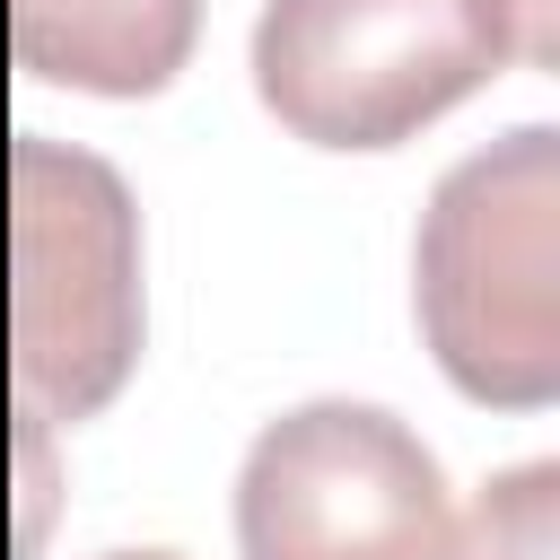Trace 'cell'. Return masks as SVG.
I'll list each match as a JSON object with an SVG mask.
<instances>
[{"mask_svg": "<svg viewBox=\"0 0 560 560\" xmlns=\"http://www.w3.org/2000/svg\"><path fill=\"white\" fill-rule=\"evenodd\" d=\"M551 534H560V464H516L472 499L455 560H551Z\"/></svg>", "mask_w": 560, "mask_h": 560, "instance_id": "6", "label": "cell"}, {"mask_svg": "<svg viewBox=\"0 0 560 560\" xmlns=\"http://www.w3.org/2000/svg\"><path fill=\"white\" fill-rule=\"evenodd\" d=\"M245 560H455V508L429 446L376 402H298L262 420L236 472Z\"/></svg>", "mask_w": 560, "mask_h": 560, "instance_id": "4", "label": "cell"}, {"mask_svg": "<svg viewBox=\"0 0 560 560\" xmlns=\"http://www.w3.org/2000/svg\"><path fill=\"white\" fill-rule=\"evenodd\" d=\"M551 0H262L254 96L315 149H402L420 122L551 61Z\"/></svg>", "mask_w": 560, "mask_h": 560, "instance_id": "2", "label": "cell"}, {"mask_svg": "<svg viewBox=\"0 0 560 560\" xmlns=\"http://www.w3.org/2000/svg\"><path fill=\"white\" fill-rule=\"evenodd\" d=\"M105 560H175V551H105Z\"/></svg>", "mask_w": 560, "mask_h": 560, "instance_id": "7", "label": "cell"}, {"mask_svg": "<svg viewBox=\"0 0 560 560\" xmlns=\"http://www.w3.org/2000/svg\"><path fill=\"white\" fill-rule=\"evenodd\" d=\"M201 0H9V52L26 79L88 96H158L192 52Z\"/></svg>", "mask_w": 560, "mask_h": 560, "instance_id": "5", "label": "cell"}, {"mask_svg": "<svg viewBox=\"0 0 560 560\" xmlns=\"http://www.w3.org/2000/svg\"><path fill=\"white\" fill-rule=\"evenodd\" d=\"M420 341L455 394L534 411L560 394V131L525 122L464 166L420 210L411 245Z\"/></svg>", "mask_w": 560, "mask_h": 560, "instance_id": "1", "label": "cell"}, {"mask_svg": "<svg viewBox=\"0 0 560 560\" xmlns=\"http://www.w3.org/2000/svg\"><path fill=\"white\" fill-rule=\"evenodd\" d=\"M9 350L18 402L88 420L140 359V219L105 158L26 131L9 149Z\"/></svg>", "mask_w": 560, "mask_h": 560, "instance_id": "3", "label": "cell"}]
</instances>
